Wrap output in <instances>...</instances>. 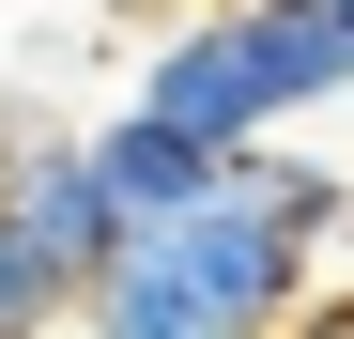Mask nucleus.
<instances>
[{
	"label": "nucleus",
	"instance_id": "7",
	"mask_svg": "<svg viewBox=\"0 0 354 339\" xmlns=\"http://www.w3.org/2000/svg\"><path fill=\"white\" fill-rule=\"evenodd\" d=\"M292 339H354V277H324V293L292 309Z\"/></svg>",
	"mask_w": 354,
	"mask_h": 339
},
{
	"label": "nucleus",
	"instance_id": "8",
	"mask_svg": "<svg viewBox=\"0 0 354 339\" xmlns=\"http://www.w3.org/2000/svg\"><path fill=\"white\" fill-rule=\"evenodd\" d=\"M324 262H339V277H354V232H339V247H324Z\"/></svg>",
	"mask_w": 354,
	"mask_h": 339
},
{
	"label": "nucleus",
	"instance_id": "5",
	"mask_svg": "<svg viewBox=\"0 0 354 339\" xmlns=\"http://www.w3.org/2000/svg\"><path fill=\"white\" fill-rule=\"evenodd\" d=\"M247 46H262L277 124H292V108H339V93H354V0H247Z\"/></svg>",
	"mask_w": 354,
	"mask_h": 339
},
{
	"label": "nucleus",
	"instance_id": "4",
	"mask_svg": "<svg viewBox=\"0 0 354 339\" xmlns=\"http://www.w3.org/2000/svg\"><path fill=\"white\" fill-rule=\"evenodd\" d=\"M93 170H108V201H124V232H169V216H201L231 185V170L201 139H169L154 108H108V124H93Z\"/></svg>",
	"mask_w": 354,
	"mask_h": 339
},
{
	"label": "nucleus",
	"instance_id": "3",
	"mask_svg": "<svg viewBox=\"0 0 354 339\" xmlns=\"http://www.w3.org/2000/svg\"><path fill=\"white\" fill-rule=\"evenodd\" d=\"M124 108H154V124H169V139H201L216 170H247V154L277 139V93H262L247 0H216V16H185V31H169L154 62H139V93H124Z\"/></svg>",
	"mask_w": 354,
	"mask_h": 339
},
{
	"label": "nucleus",
	"instance_id": "6",
	"mask_svg": "<svg viewBox=\"0 0 354 339\" xmlns=\"http://www.w3.org/2000/svg\"><path fill=\"white\" fill-rule=\"evenodd\" d=\"M0 339H77V277L0 216Z\"/></svg>",
	"mask_w": 354,
	"mask_h": 339
},
{
	"label": "nucleus",
	"instance_id": "2",
	"mask_svg": "<svg viewBox=\"0 0 354 339\" xmlns=\"http://www.w3.org/2000/svg\"><path fill=\"white\" fill-rule=\"evenodd\" d=\"M0 216H16V232L62 262L77 293L139 247V232H124V201H108V170H93V124H62L46 93H0Z\"/></svg>",
	"mask_w": 354,
	"mask_h": 339
},
{
	"label": "nucleus",
	"instance_id": "1",
	"mask_svg": "<svg viewBox=\"0 0 354 339\" xmlns=\"http://www.w3.org/2000/svg\"><path fill=\"white\" fill-rule=\"evenodd\" d=\"M308 293H324V247H292L277 216H247V201L216 185L201 216L139 232L77 293V339H292Z\"/></svg>",
	"mask_w": 354,
	"mask_h": 339
}]
</instances>
